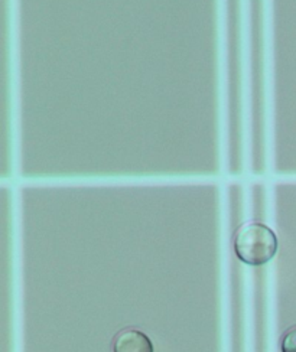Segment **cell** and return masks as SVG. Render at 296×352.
<instances>
[{
	"mask_svg": "<svg viewBox=\"0 0 296 352\" xmlns=\"http://www.w3.org/2000/svg\"><path fill=\"white\" fill-rule=\"evenodd\" d=\"M234 252L243 263L260 266L271 261L277 252V237L272 228L260 223H249L237 230Z\"/></svg>",
	"mask_w": 296,
	"mask_h": 352,
	"instance_id": "cell-1",
	"label": "cell"
},
{
	"mask_svg": "<svg viewBox=\"0 0 296 352\" xmlns=\"http://www.w3.org/2000/svg\"><path fill=\"white\" fill-rule=\"evenodd\" d=\"M113 352H154V344L143 332L125 329L114 338Z\"/></svg>",
	"mask_w": 296,
	"mask_h": 352,
	"instance_id": "cell-2",
	"label": "cell"
},
{
	"mask_svg": "<svg viewBox=\"0 0 296 352\" xmlns=\"http://www.w3.org/2000/svg\"><path fill=\"white\" fill-rule=\"evenodd\" d=\"M280 349L282 352H296V328L289 329L280 342Z\"/></svg>",
	"mask_w": 296,
	"mask_h": 352,
	"instance_id": "cell-3",
	"label": "cell"
}]
</instances>
